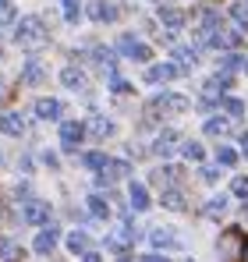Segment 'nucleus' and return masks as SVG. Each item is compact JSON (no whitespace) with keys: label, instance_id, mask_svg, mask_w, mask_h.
I'll list each match as a JSON object with an SVG mask.
<instances>
[{"label":"nucleus","instance_id":"obj_39","mask_svg":"<svg viewBox=\"0 0 248 262\" xmlns=\"http://www.w3.org/2000/svg\"><path fill=\"white\" fill-rule=\"evenodd\" d=\"M85 262H103V259H99V255H92V252H89V255H85Z\"/></svg>","mask_w":248,"mask_h":262},{"label":"nucleus","instance_id":"obj_15","mask_svg":"<svg viewBox=\"0 0 248 262\" xmlns=\"http://www.w3.org/2000/svg\"><path fill=\"white\" fill-rule=\"evenodd\" d=\"M174 145H177V131H163V135L156 138V149H153V152H160V156H170V152H174Z\"/></svg>","mask_w":248,"mask_h":262},{"label":"nucleus","instance_id":"obj_20","mask_svg":"<svg viewBox=\"0 0 248 262\" xmlns=\"http://www.w3.org/2000/svg\"><path fill=\"white\" fill-rule=\"evenodd\" d=\"M14 21H18L14 4H11V0H0V25H14Z\"/></svg>","mask_w":248,"mask_h":262},{"label":"nucleus","instance_id":"obj_27","mask_svg":"<svg viewBox=\"0 0 248 262\" xmlns=\"http://www.w3.org/2000/svg\"><path fill=\"white\" fill-rule=\"evenodd\" d=\"M223 209H227V199L220 195V199H213V202H206V216H223Z\"/></svg>","mask_w":248,"mask_h":262},{"label":"nucleus","instance_id":"obj_5","mask_svg":"<svg viewBox=\"0 0 248 262\" xmlns=\"http://www.w3.org/2000/svg\"><path fill=\"white\" fill-rule=\"evenodd\" d=\"M131 174V167L124 163V160H107V167L99 170V184H110V181H117V177H128Z\"/></svg>","mask_w":248,"mask_h":262},{"label":"nucleus","instance_id":"obj_37","mask_svg":"<svg viewBox=\"0 0 248 262\" xmlns=\"http://www.w3.org/2000/svg\"><path fill=\"white\" fill-rule=\"evenodd\" d=\"M202 177H206V181H216V177H220V170H216V167H206V170H202Z\"/></svg>","mask_w":248,"mask_h":262},{"label":"nucleus","instance_id":"obj_10","mask_svg":"<svg viewBox=\"0 0 248 262\" xmlns=\"http://www.w3.org/2000/svg\"><path fill=\"white\" fill-rule=\"evenodd\" d=\"M43 78H46V71H43L39 60H29V64L22 68V82H25V85H39Z\"/></svg>","mask_w":248,"mask_h":262},{"label":"nucleus","instance_id":"obj_26","mask_svg":"<svg viewBox=\"0 0 248 262\" xmlns=\"http://www.w3.org/2000/svg\"><path fill=\"white\" fill-rule=\"evenodd\" d=\"M89 213H92V216H107V213H110V206H107V202H103V199H99V195H92V199H89Z\"/></svg>","mask_w":248,"mask_h":262},{"label":"nucleus","instance_id":"obj_9","mask_svg":"<svg viewBox=\"0 0 248 262\" xmlns=\"http://www.w3.org/2000/svg\"><path fill=\"white\" fill-rule=\"evenodd\" d=\"M153 110H188V99L184 96H156Z\"/></svg>","mask_w":248,"mask_h":262},{"label":"nucleus","instance_id":"obj_29","mask_svg":"<svg viewBox=\"0 0 248 262\" xmlns=\"http://www.w3.org/2000/svg\"><path fill=\"white\" fill-rule=\"evenodd\" d=\"M231 18H234L241 29H248V7L245 4H234V7H231Z\"/></svg>","mask_w":248,"mask_h":262},{"label":"nucleus","instance_id":"obj_24","mask_svg":"<svg viewBox=\"0 0 248 262\" xmlns=\"http://www.w3.org/2000/svg\"><path fill=\"white\" fill-rule=\"evenodd\" d=\"M68 248H71V252L78 255V252H85V248H89V237H85L82 230H75V234L68 237Z\"/></svg>","mask_w":248,"mask_h":262},{"label":"nucleus","instance_id":"obj_42","mask_svg":"<svg viewBox=\"0 0 248 262\" xmlns=\"http://www.w3.org/2000/svg\"><path fill=\"white\" fill-rule=\"evenodd\" d=\"M245 71H248V64H245Z\"/></svg>","mask_w":248,"mask_h":262},{"label":"nucleus","instance_id":"obj_23","mask_svg":"<svg viewBox=\"0 0 248 262\" xmlns=\"http://www.w3.org/2000/svg\"><path fill=\"white\" fill-rule=\"evenodd\" d=\"M153 245L156 248H170V245H177V237L170 230H153Z\"/></svg>","mask_w":248,"mask_h":262},{"label":"nucleus","instance_id":"obj_22","mask_svg":"<svg viewBox=\"0 0 248 262\" xmlns=\"http://www.w3.org/2000/svg\"><path fill=\"white\" fill-rule=\"evenodd\" d=\"M89 128H92V135H96V138H107V135H114V124H110L107 117H96Z\"/></svg>","mask_w":248,"mask_h":262},{"label":"nucleus","instance_id":"obj_3","mask_svg":"<svg viewBox=\"0 0 248 262\" xmlns=\"http://www.w3.org/2000/svg\"><path fill=\"white\" fill-rule=\"evenodd\" d=\"M82 138H85V124L82 121H64V124H60V145H64L68 152H78Z\"/></svg>","mask_w":248,"mask_h":262},{"label":"nucleus","instance_id":"obj_6","mask_svg":"<svg viewBox=\"0 0 248 262\" xmlns=\"http://www.w3.org/2000/svg\"><path fill=\"white\" fill-rule=\"evenodd\" d=\"M57 241H60V230H57V227H43L39 237H36V252H39V255H50V252L57 248Z\"/></svg>","mask_w":248,"mask_h":262},{"label":"nucleus","instance_id":"obj_28","mask_svg":"<svg viewBox=\"0 0 248 262\" xmlns=\"http://www.w3.org/2000/svg\"><path fill=\"white\" fill-rule=\"evenodd\" d=\"M85 167H89V170H103V167H107V156H103V152H85Z\"/></svg>","mask_w":248,"mask_h":262},{"label":"nucleus","instance_id":"obj_18","mask_svg":"<svg viewBox=\"0 0 248 262\" xmlns=\"http://www.w3.org/2000/svg\"><path fill=\"white\" fill-rule=\"evenodd\" d=\"M131 206L142 213V209H149V191L142 188V184H131Z\"/></svg>","mask_w":248,"mask_h":262},{"label":"nucleus","instance_id":"obj_11","mask_svg":"<svg viewBox=\"0 0 248 262\" xmlns=\"http://www.w3.org/2000/svg\"><path fill=\"white\" fill-rule=\"evenodd\" d=\"M25 259V248L18 241H0V262H22Z\"/></svg>","mask_w":248,"mask_h":262},{"label":"nucleus","instance_id":"obj_1","mask_svg":"<svg viewBox=\"0 0 248 262\" xmlns=\"http://www.w3.org/2000/svg\"><path fill=\"white\" fill-rule=\"evenodd\" d=\"M46 29H43L39 18H22L18 21V29H14V39H18V46H25V50H39V46H46Z\"/></svg>","mask_w":248,"mask_h":262},{"label":"nucleus","instance_id":"obj_21","mask_svg":"<svg viewBox=\"0 0 248 262\" xmlns=\"http://www.w3.org/2000/svg\"><path fill=\"white\" fill-rule=\"evenodd\" d=\"M163 206L174 209V213H181V209H184V195H181V191H163Z\"/></svg>","mask_w":248,"mask_h":262},{"label":"nucleus","instance_id":"obj_7","mask_svg":"<svg viewBox=\"0 0 248 262\" xmlns=\"http://www.w3.org/2000/svg\"><path fill=\"white\" fill-rule=\"evenodd\" d=\"M121 50L131 57V60H149V57H153V50H149V46H146V43H135L131 36H121Z\"/></svg>","mask_w":248,"mask_h":262},{"label":"nucleus","instance_id":"obj_16","mask_svg":"<svg viewBox=\"0 0 248 262\" xmlns=\"http://www.w3.org/2000/svg\"><path fill=\"white\" fill-rule=\"evenodd\" d=\"M174 57H177V71H188V68H195V50H188V46H177V50H174Z\"/></svg>","mask_w":248,"mask_h":262},{"label":"nucleus","instance_id":"obj_40","mask_svg":"<svg viewBox=\"0 0 248 262\" xmlns=\"http://www.w3.org/2000/svg\"><path fill=\"white\" fill-rule=\"evenodd\" d=\"M241 152H245V156H248V138H245V142H241Z\"/></svg>","mask_w":248,"mask_h":262},{"label":"nucleus","instance_id":"obj_30","mask_svg":"<svg viewBox=\"0 0 248 262\" xmlns=\"http://www.w3.org/2000/svg\"><path fill=\"white\" fill-rule=\"evenodd\" d=\"M78 14H82V4L78 0H64V18L68 21H78Z\"/></svg>","mask_w":248,"mask_h":262},{"label":"nucleus","instance_id":"obj_31","mask_svg":"<svg viewBox=\"0 0 248 262\" xmlns=\"http://www.w3.org/2000/svg\"><path fill=\"white\" fill-rule=\"evenodd\" d=\"M92 57H96L99 68H114V53L110 50H92Z\"/></svg>","mask_w":248,"mask_h":262},{"label":"nucleus","instance_id":"obj_19","mask_svg":"<svg viewBox=\"0 0 248 262\" xmlns=\"http://www.w3.org/2000/svg\"><path fill=\"white\" fill-rule=\"evenodd\" d=\"M160 18H163L170 29H177V25H184V14L177 11V7H160Z\"/></svg>","mask_w":248,"mask_h":262},{"label":"nucleus","instance_id":"obj_36","mask_svg":"<svg viewBox=\"0 0 248 262\" xmlns=\"http://www.w3.org/2000/svg\"><path fill=\"white\" fill-rule=\"evenodd\" d=\"M223 68H227V71L241 68V57H238V53H227V57H223Z\"/></svg>","mask_w":248,"mask_h":262},{"label":"nucleus","instance_id":"obj_13","mask_svg":"<svg viewBox=\"0 0 248 262\" xmlns=\"http://www.w3.org/2000/svg\"><path fill=\"white\" fill-rule=\"evenodd\" d=\"M36 117L57 121V117H60V103H57V99H39V103H36Z\"/></svg>","mask_w":248,"mask_h":262},{"label":"nucleus","instance_id":"obj_41","mask_svg":"<svg viewBox=\"0 0 248 262\" xmlns=\"http://www.w3.org/2000/svg\"><path fill=\"white\" fill-rule=\"evenodd\" d=\"M0 57H4V50H0Z\"/></svg>","mask_w":248,"mask_h":262},{"label":"nucleus","instance_id":"obj_38","mask_svg":"<svg viewBox=\"0 0 248 262\" xmlns=\"http://www.w3.org/2000/svg\"><path fill=\"white\" fill-rule=\"evenodd\" d=\"M142 262H170V259H167V255H146Z\"/></svg>","mask_w":248,"mask_h":262},{"label":"nucleus","instance_id":"obj_32","mask_svg":"<svg viewBox=\"0 0 248 262\" xmlns=\"http://www.w3.org/2000/svg\"><path fill=\"white\" fill-rule=\"evenodd\" d=\"M223 110H227L231 117H241V114H245V103H241V99H223Z\"/></svg>","mask_w":248,"mask_h":262},{"label":"nucleus","instance_id":"obj_2","mask_svg":"<svg viewBox=\"0 0 248 262\" xmlns=\"http://www.w3.org/2000/svg\"><path fill=\"white\" fill-rule=\"evenodd\" d=\"M220 248H223V259L227 262H238L245 255V234H241L238 227H231V230L220 237Z\"/></svg>","mask_w":248,"mask_h":262},{"label":"nucleus","instance_id":"obj_35","mask_svg":"<svg viewBox=\"0 0 248 262\" xmlns=\"http://www.w3.org/2000/svg\"><path fill=\"white\" fill-rule=\"evenodd\" d=\"M234 195L248 202V177H238V181H234Z\"/></svg>","mask_w":248,"mask_h":262},{"label":"nucleus","instance_id":"obj_8","mask_svg":"<svg viewBox=\"0 0 248 262\" xmlns=\"http://www.w3.org/2000/svg\"><path fill=\"white\" fill-rule=\"evenodd\" d=\"M0 131L11 135V138L25 135V121H22V114H4V117H0Z\"/></svg>","mask_w":248,"mask_h":262},{"label":"nucleus","instance_id":"obj_12","mask_svg":"<svg viewBox=\"0 0 248 262\" xmlns=\"http://www.w3.org/2000/svg\"><path fill=\"white\" fill-rule=\"evenodd\" d=\"M89 18L92 21H114L117 18V7L114 4H89Z\"/></svg>","mask_w":248,"mask_h":262},{"label":"nucleus","instance_id":"obj_25","mask_svg":"<svg viewBox=\"0 0 248 262\" xmlns=\"http://www.w3.org/2000/svg\"><path fill=\"white\" fill-rule=\"evenodd\" d=\"M216 160H220L223 167H234V163H238V152H234L231 145H220V149H216Z\"/></svg>","mask_w":248,"mask_h":262},{"label":"nucleus","instance_id":"obj_33","mask_svg":"<svg viewBox=\"0 0 248 262\" xmlns=\"http://www.w3.org/2000/svg\"><path fill=\"white\" fill-rule=\"evenodd\" d=\"M206 131H209V135H227V121L213 117V121H206Z\"/></svg>","mask_w":248,"mask_h":262},{"label":"nucleus","instance_id":"obj_17","mask_svg":"<svg viewBox=\"0 0 248 262\" xmlns=\"http://www.w3.org/2000/svg\"><path fill=\"white\" fill-rule=\"evenodd\" d=\"M60 82H64L68 89H82L85 85V75L78 71V68H64V71H60Z\"/></svg>","mask_w":248,"mask_h":262},{"label":"nucleus","instance_id":"obj_4","mask_svg":"<svg viewBox=\"0 0 248 262\" xmlns=\"http://www.w3.org/2000/svg\"><path fill=\"white\" fill-rule=\"evenodd\" d=\"M22 216H25V223H46L50 220V206L46 202H39V199H32V202H25V209H22Z\"/></svg>","mask_w":248,"mask_h":262},{"label":"nucleus","instance_id":"obj_34","mask_svg":"<svg viewBox=\"0 0 248 262\" xmlns=\"http://www.w3.org/2000/svg\"><path fill=\"white\" fill-rule=\"evenodd\" d=\"M184 156L188 160H202V145L199 142H184Z\"/></svg>","mask_w":248,"mask_h":262},{"label":"nucleus","instance_id":"obj_14","mask_svg":"<svg viewBox=\"0 0 248 262\" xmlns=\"http://www.w3.org/2000/svg\"><path fill=\"white\" fill-rule=\"evenodd\" d=\"M174 75H177V68H174V64H156V68H149V71H146V78H149V82H170Z\"/></svg>","mask_w":248,"mask_h":262}]
</instances>
